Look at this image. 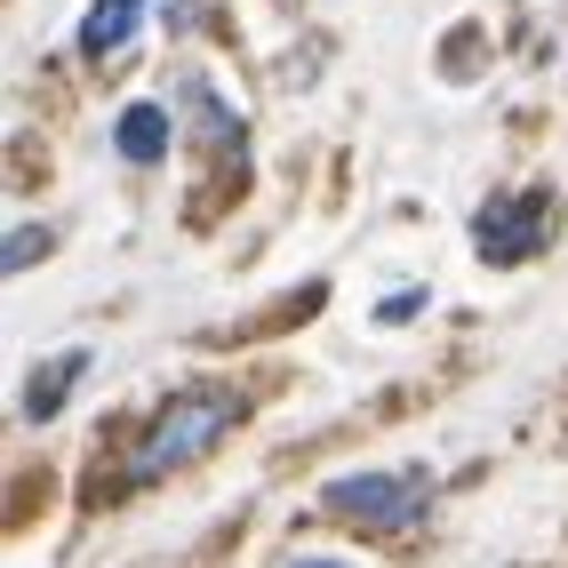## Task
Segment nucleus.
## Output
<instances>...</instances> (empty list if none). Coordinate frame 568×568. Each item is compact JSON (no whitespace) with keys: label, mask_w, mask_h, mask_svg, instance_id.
<instances>
[{"label":"nucleus","mask_w":568,"mask_h":568,"mask_svg":"<svg viewBox=\"0 0 568 568\" xmlns=\"http://www.w3.org/2000/svg\"><path fill=\"white\" fill-rule=\"evenodd\" d=\"M241 393L233 385H184V393H169L161 408H153V425L136 433V448H129V480H161V473H184V465H201L209 448L241 425Z\"/></svg>","instance_id":"f257e3e1"},{"label":"nucleus","mask_w":568,"mask_h":568,"mask_svg":"<svg viewBox=\"0 0 568 568\" xmlns=\"http://www.w3.org/2000/svg\"><path fill=\"white\" fill-rule=\"evenodd\" d=\"M425 505H433V480L408 473V465L400 473H336L321 488V513L361 528V537H400V528L425 520Z\"/></svg>","instance_id":"f03ea898"},{"label":"nucleus","mask_w":568,"mask_h":568,"mask_svg":"<svg viewBox=\"0 0 568 568\" xmlns=\"http://www.w3.org/2000/svg\"><path fill=\"white\" fill-rule=\"evenodd\" d=\"M545 233H552V193H488L480 201V216H473V248H480V264H528L545 248Z\"/></svg>","instance_id":"7ed1b4c3"},{"label":"nucleus","mask_w":568,"mask_h":568,"mask_svg":"<svg viewBox=\"0 0 568 568\" xmlns=\"http://www.w3.org/2000/svg\"><path fill=\"white\" fill-rule=\"evenodd\" d=\"M169 144H176V112L169 104H129L121 121H112V153H121L129 169L169 161Z\"/></svg>","instance_id":"20e7f679"},{"label":"nucleus","mask_w":568,"mask_h":568,"mask_svg":"<svg viewBox=\"0 0 568 568\" xmlns=\"http://www.w3.org/2000/svg\"><path fill=\"white\" fill-rule=\"evenodd\" d=\"M136 24H144V0H89V17H81V32H72V49H81L89 64H104V57H121V49L136 41Z\"/></svg>","instance_id":"39448f33"},{"label":"nucleus","mask_w":568,"mask_h":568,"mask_svg":"<svg viewBox=\"0 0 568 568\" xmlns=\"http://www.w3.org/2000/svg\"><path fill=\"white\" fill-rule=\"evenodd\" d=\"M81 368H89V353H57V361L32 368V385H24V416H32V425H49V416L72 400V376H81Z\"/></svg>","instance_id":"423d86ee"},{"label":"nucleus","mask_w":568,"mask_h":568,"mask_svg":"<svg viewBox=\"0 0 568 568\" xmlns=\"http://www.w3.org/2000/svg\"><path fill=\"white\" fill-rule=\"evenodd\" d=\"M184 104H193V112H201V136L216 144V153H241V112H233V104H224V97H216L209 81H193V89H184Z\"/></svg>","instance_id":"0eeeda50"},{"label":"nucleus","mask_w":568,"mask_h":568,"mask_svg":"<svg viewBox=\"0 0 568 568\" xmlns=\"http://www.w3.org/2000/svg\"><path fill=\"white\" fill-rule=\"evenodd\" d=\"M32 256H49V224H41V233H32V224H17V233H9V273H24Z\"/></svg>","instance_id":"6e6552de"},{"label":"nucleus","mask_w":568,"mask_h":568,"mask_svg":"<svg viewBox=\"0 0 568 568\" xmlns=\"http://www.w3.org/2000/svg\"><path fill=\"white\" fill-rule=\"evenodd\" d=\"M288 568H345V560H321V552H313V560H288Z\"/></svg>","instance_id":"1a4fd4ad"}]
</instances>
